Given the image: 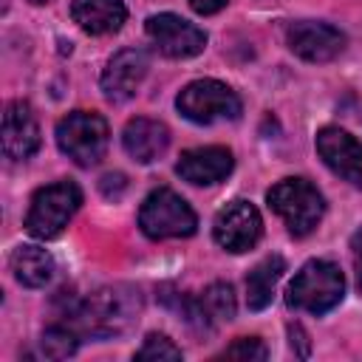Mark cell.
<instances>
[{
    "mask_svg": "<svg viewBox=\"0 0 362 362\" xmlns=\"http://www.w3.org/2000/svg\"><path fill=\"white\" fill-rule=\"evenodd\" d=\"M141 311V294L133 286H107L93 291L76 311H71V328L90 337L122 334Z\"/></svg>",
    "mask_w": 362,
    "mask_h": 362,
    "instance_id": "1",
    "label": "cell"
},
{
    "mask_svg": "<svg viewBox=\"0 0 362 362\" xmlns=\"http://www.w3.org/2000/svg\"><path fill=\"white\" fill-rule=\"evenodd\" d=\"M342 294H345V277L339 266L331 260H308L288 283L286 303L297 311L325 314L334 305H339Z\"/></svg>",
    "mask_w": 362,
    "mask_h": 362,
    "instance_id": "2",
    "label": "cell"
},
{
    "mask_svg": "<svg viewBox=\"0 0 362 362\" xmlns=\"http://www.w3.org/2000/svg\"><path fill=\"white\" fill-rule=\"evenodd\" d=\"M269 206L283 218L288 232L294 238H303L314 232V226L322 221L325 212V198L322 192L305 181V178H283L266 192Z\"/></svg>",
    "mask_w": 362,
    "mask_h": 362,
    "instance_id": "3",
    "label": "cell"
},
{
    "mask_svg": "<svg viewBox=\"0 0 362 362\" xmlns=\"http://www.w3.org/2000/svg\"><path fill=\"white\" fill-rule=\"evenodd\" d=\"M79 204H82V189L74 181L48 184L34 192L28 215H25V229L40 240H51L68 226Z\"/></svg>",
    "mask_w": 362,
    "mask_h": 362,
    "instance_id": "4",
    "label": "cell"
},
{
    "mask_svg": "<svg viewBox=\"0 0 362 362\" xmlns=\"http://www.w3.org/2000/svg\"><path fill=\"white\" fill-rule=\"evenodd\" d=\"M107 122L93 110H74L57 124V144L59 150L79 167H93L102 161L107 150Z\"/></svg>",
    "mask_w": 362,
    "mask_h": 362,
    "instance_id": "5",
    "label": "cell"
},
{
    "mask_svg": "<svg viewBox=\"0 0 362 362\" xmlns=\"http://www.w3.org/2000/svg\"><path fill=\"white\" fill-rule=\"evenodd\" d=\"M139 226L153 240L189 238L198 226V218H195L192 206L178 192L158 187L144 198V204L139 209Z\"/></svg>",
    "mask_w": 362,
    "mask_h": 362,
    "instance_id": "6",
    "label": "cell"
},
{
    "mask_svg": "<svg viewBox=\"0 0 362 362\" xmlns=\"http://www.w3.org/2000/svg\"><path fill=\"white\" fill-rule=\"evenodd\" d=\"M175 107L195 124H212L240 116V96L218 79H195L181 88Z\"/></svg>",
    "mask_w": 362,
    "mask_h": 362,
    "instance_id": "7",
    "label": "cell"
},
{
    "mask_svg": "<svg viewBox=\"0 0 362 362\" xmlns=\"http://www.w3.org/2000/svg\"><path fill=\"white\" fill-rule=\"evenodd\" d=\"M144 31L153 40V45L173 59H187L206 48V34L195 23H189L178 14H170V11L147 17Z\"/></svg>",
    "mask_w": 362,
    "mask_h": 362,
    "instance_id": "8",
    "label": "cell"
},
{
    "mask_svg": "<svg viewBox=\"0 0 362 362\" xmlns=\"http://www.w3.org/2000/svg\"><path fill=\"white\" fill-rule=\"evenodd\" d=\"M212 235H215V243L226 252H246L252 249L260 235H263V221H260V212L255 209V204L249 201H229L218 215H215V223H212Z\"/></svg>",
    "mask_w": 362,
    "mask_h": 362,
    "instance_id": "9",
    "label": "cell"
},
{
    "mask_svg": "<svg viewBox=\"0 0 362 362\" xmlns=\"http://www.w3.org/2000/svg\"><path fill=\"white\" fill-rule=\"evenodd\" d=\"M288 48L303 57L305 62H328L342 54L345 48V34L328 23H314V20H300L291 23L286 31Z\"/></svg>",
    "mask_w": 362,
    "mask_h": 362,
    "instance_id": "10",
    "label": "cell"
},
{
    "mask_svg": "<svg viewBox=\"0 0 362 362\" xmlns=\"http://www.w3.org/2000/svg\"><path fill=\"white\" fill-rule=\"evenodd\" d=\"M320 158L345 181L362 189V141L342 127H322L317 133Z\"/></svg>",
    "mask_w": 362,
    "mask_h": 362,
    "instance_id": "11",
    "label": "cell"
},
{
    "mask_svg": "<svg viewBox=\"0 0 362 362\" xmlns=\"http://www.w3.org/2000/svg\"><path fill=\"white\" fill-rule=\"evenodd\" d=\"M0 136H3V153L14 161H25L40 150V127L28 102L14 99L6 105Z\"/></svg>",
    "mask_w": 362,
    "mask_h": 362,
    "instance_id": "12",
    "label": "cell"
},
{
    "mask_svg": "<svg viewBox=\"0 0 362 362\" xmlns=\"http://www.w3.org/2000/svg\"><path fill=\"white\" fill-rule=\"evenodd\" d=\"M147 74V54L141 48H124L113 54L102 71V93L110 102H127Z\"/></svg>",
    "mask_w": 362,
    "mask_h": 362,
    "instance_id": "13",
    "label": "cell"
},
{
    "mask_svg": "<svg viewBox=\"0 0 362 362\" xmlns=\"http://www.w3.org/2000/svg\"><path fill=\"white\" fill-rule=\"evenodd\" d=\"M235 167V158H232V150L229 147H221V144H209V147H192V150H184L175 161V173L189 181V184H198V187H206V184H218L223 181Z\"/></svg>",
    "mask_w": 362,
    "mask_h": 362,
    "instance_id": "14",
    "label": "cell"
},
{
    "mask_svg": "<svg viewBox=\"0 0 362 362\" xmlns=\"http://www.w3.org/2000/svg\"><path fill=\"white\" fill-rule=\"evenodd\" d=\"M122 144H124L130 158H136L139 164H150L158 156H164V150L170 147V130L158 119L136 116V119H130L124 124Z\"/></svg>",
    "mask_w": 362,
    "mask_h": 362,
    "instance_id": "15",
    "label": "cell"
},
{
    "mask_svg": "<svg viewBox=\"0 0 362 362\" xmlns=\"http://www.w3.org/2000/svg\"><path fill=\"white\" fill-rule=\"evenodd\" d=\"M71 17L85 34H113L124 25L127 8L124 0H74Z\"/></svg>",
    "mask_w": 362,
    "mask_h": 362,
    "instance_id": "16",
    "label": "cell"
},
{
    "mask_svg": "<svg viewBox=\"0 0 362 362\" xmlns=\"http://www.w3.org/2000/svg\"><path fill=\"white\" fill-rule=\"evenodd\" d=\"M238 311L235 303V291L229 283H209L204 288V294L198 300H192V311L187 317V322L198 325V328H215L221 322H229Z\"/></svg>",
    "mask_w": 362,
    "mask_h": 362,
    "instance_id": "17",
    "label": "cell"
},
{
    "mask_svg": "<svg viewBox=\"0 0 362 362\" xmlns=\"http://www.w3.org/2000/svg\"><path fill=\"white\" fill-rule=\"evenodd\" d=\"M11 272H14V280L25 288H42L51 283L54 277V257L40 249V246H31V243H23L11 252Z\"/></svg>",
    "mask_w": 362,
    "mask_h": 362,
    "instance_id": "18",
    "label": "cell"
},
{
    "mask_svg": "<svg viewBox=\"0 0 362 362\" xmlns=\"http://www.w3.org/2000/svg\"><path fill=\"white\" fill-rule=\"evenodd\" d=\"M283 272H286V260L280 255H269L246 274V305L252 311H263L272 303Z\"/></svg>",
    "mask_w": 362,
    "mask_h": 362,
    "instance_id": "19",
    "label": "cell"
},
{
    "mask_svg": "<svg viewBox=\"0 0 362 362\" xmlns=\"http://www.w3.org/2000/svg\"><path fill=\"white\" fill-rule=\"evenodd\" d=\"M79 345V331L71 328V325H51L42 339H40V348L48 359H68Z\"/></svg>",
    "mask_w": 362,
    "mask_h": 362,
    "instance_id": "20",
    "label": "cell"
},
{
    "mask_svg": "<svg viewBox=\"0 0 362 362\" xmlns=\"http://www.w3.org/2000/svg\"><path fill=\"white\" fill-rule=\"evenodd\" d=\"M136 359L139 362H164V359L175 362V359H181V348L164 334H147L144 345L136 351Z\"/></svg>",
    "mask_w": 362,
    "mask_h": 362,
    "instance_id": "21",
    "label": "cell"
},
{
    "mask_svg": "<svg viewBox=\"0 0 362 362\" xmlns=\"http://www.w3.org/2000/svg\"><path fill=\"white\" fill-rule=\"evenodd\" d=\"M223 359H246V362H252V359H266L269 356V351H266V345L257 339V337H240V339H235L229 348H223V354H221Z\"/></svg>",
    "mask_w": 362,
    "mask_h": 362,
    "instance_id": "22",
    "label": "cell"
},
{
    "mask_svg": "<svg viewBox=\"0 0 362 362\" xmlns=\"http://www.w3.org/2000/svg\"><path fill=\"white\" fill-rule=\"evenodd\" d=\"M99 187H102V192H105L107 198H116V195L127 187V181H124V175H122V173H110V175H105V178H102V184H99Z\"/></svg>",
    "mask_w": 362,
    "mask_h": 362,
    "instance_id": "23",
    "label": "cell"
},
{
    "mask_svg": "<svg viewBox=\"0 0 362 362\" xmlns=\"http://www.w3.org/2000/svg\"><path fill=\"white\" fill-rule=\"evenodd\" d=\"M351 249H354V263H356V286H359V291H362V226L354 232Z\"/></svg>",
    "mask_w": 362,
    "mask_h": 362,
    "instance_id": "24",
    "label": "cell"
},
{
    "mask_svg": "<svg viewBox=\"0 0 362 362\" xmlns=\"http://www.w3.org/2000/svg\"><path fill=\"white\" fill-rule=\"evenodd\" d=\"M189 6L198 11V14H215L226 6V0H189Z\"/></svg>",
    "mask_w": 362,
    "mask_h": 362,
    "instance_id": "25",
    "label": "cell"
},
{
    "mask_svg": "<svg viewBox=\"0 0 362 362\" xmlns=\"http://www.w3.org/2000/svg\"><path fill=\"white\" fill-rule=\"evenodd\" d=\"M31 3H37V6H42V3H48V0H31Z\"/></svg>",
    "mask_w": 362,
    "mask_h": 362,
    "instance_id": "26",
    "label": "cell"
}]
</instances>
